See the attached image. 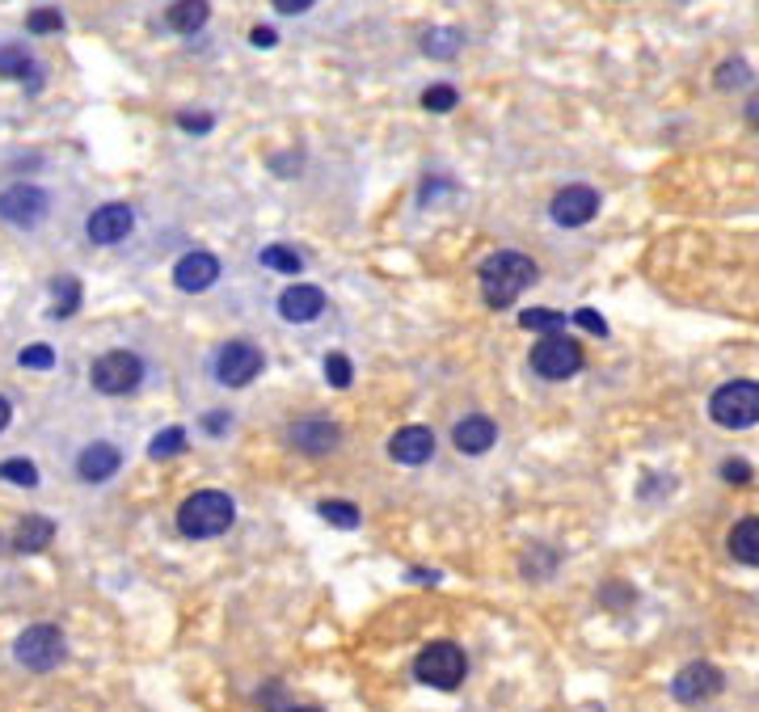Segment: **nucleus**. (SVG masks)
Wrapping results in <instances>:
<instances>
[{"label":"nucleus","mask_w":759,"mask_h":712,"mask_svg":"<svg viewBox=\"0 0 759 712\" xmlns=\"http://www.w3.org/2000/svg\"><path fill=\"white\" fill-rule=\"evenodd\" d=\"M9 418H13V405L0 397V430H9Z\"/></svg>","instance_id":"43"},{"label":"nucleus","mask_w":759,"mask_h":712,"mask_svg":"<svg viewBox=\"0 0 759 712\" xmlns=\"http://www.w3.org/2000/svg\"><path fill=\"white\" fill-rule=\"evenodd\" d=\"M271 4L283 13V18H295V13H308L316 0H271Z\"/></svg>","instance_id":"39"},{"label":"nucleus","mask_w":759,"mask_h":712,"mask_svg":"<svg viewBox=\"0 0 759 712\" xmlns=\"http://www.w3.org/2000/svg\"><path fill=\"white\" fill-rule=\"evenodd\" d=\"M461 105V93L452 89V84H431L426 93H422V110H431V114H447V110H456Z\"/></svg>","instance_id":"30"},{"label":"nucleus","mask_w":759,"mask_h":712,"mask_svg":"<svg viewBox=\"0 0 759 712\" xmlns=\"http://www.w3.org/2000/svg\"><path fill=\"white\" fill-rule=\"evenodd\" d=\"M18 363H21V367H30V372H47V367L55 363V350L39 342V346H26V350L18 355Z\"/></svg>","instance_id":"34"},{"label":"nucleus","mask_w":759,"mask_h":712,"mask_svg":"<svg viewBox=\"0 0 759 712\" xmlns=\"http://www.w3.org/2000/svg\"><path fill=\"white\" fill-rule=\"evenodd\" d=\"M519 325H524V329H532V334L553 337L557 329H566V316L553 313V308H527V313H519Z\"/></svg>","instance_id":"29"},{"label":"nucleus","mask_w":759,"mask_h":712,"mask_svg":"<svg viewBox=\"0 0 759 712\" xmlns=\"http://www.w3.org/2000/svg\"><path fill=\"white\" fill-rule=\"evenodd\" d=\"M316 515H321L325 523H334L337 531H355V527H358V519H363V515H358V506H355V502H337V498H330V502H321V506H316Z\"/></svg>","instance_id":"26"},{"label":"nucleus","mask_w":759,"mask_h":712,"mask_svg":"<svg viewBox=\"0 0 759 712\" xmlns=\"http://www.w3.org/2000/svg\"><path fill=\"white\" fill-rule=\"evenodd\" d=\"M63 653H68V641H63V632L55 624H30L13 641V658H18L26 671H39V674L55 671L63 662Z\"/></svg>","instance_id":"5"},{"label":"nucleus","mask_w":759,"mask_h":712,"mask_svg":"<svg viewBox=\"0 0 759 712\" xmlns=\"http://www.w3.org/2000/svg\"><path fill=\"white\" fill-rule=\"evenodd\" d=\"M26 77L39 84V77H34V55L26 47H18V42H4L0 47V81H26Z\"/></svg>","instance_id":"23"},{"label":"nucleus","mask_w":759,"mask_h":712,"mask_svg":"<svg viewBox=\"0 0 759 712\" xmlns=\"http://www.w3.org/2000/svg\"><path fill=\"white\" fill-rule=\"evenodd\" d=\"M325 313V292L313 287V283H295L287 292L279 295V316L292 321V325H304V321H316Z\"/></svg>","instance_id":"17"},{"label":"nucleus","mask_w":759,"mask_h":712,"mask_svg":"<svg viewBox=\"0 0 759 712\" xmlns=\"http://www.w3.org/2000/svg\"><path fill=\"white\" fill-rule=\"evenodd\" d=\"M51 292H55V308H51V316H72L77 308H81V278H72V274H63V278H55L51 283Z\"/></svg>","instance_id":"24"},{"label":"nucleus","mask_w":759,"mask_h":712,"mask_svg":"<svg viewBox=\"0 0 759 712\" xmlns=\"http://www.w3.org/2000/svg\"><path fill=\"white\" fill-rule=\"evenodd\" d=\"M140 379H144V363H140V355H131V350H110V355H102L93 367H89V384H93L98 393H105V397H126V393H135Z\"/></svg>","instance_id":"6"},{"label":"nucleus","mask_w":759,"mask_h":712,"mask_svg":"<svg viewBox=\"0 0 759 712\" xmlns=\"http://www.w3.org/2000/svg\"><path fill=\"white\" fill-rule=\"evenodd\" d=\"M388 456L397 464H405V468H418V464H426L435 456V430L431 426H405V430H397L388 439Z\"/></svg>","instance_id":"15"},{"label":"nucleus","mask_w":759,"mask_h":712,"mask_svg":"<svg viewBox=\"0 0 759 712\" xmlns=\"http://www.w3.org/2000/svg\"><path fill=\"white\" fill-rule=\"evenodd\" d=\"M26 30H30V34H55V30H63V13L60 9H34V13L26 18Z\"/></svg>","instance_id":"33"},{"label":"nucleus","mask_w":759,"mask_h":712,"mask_svg":"<svg viewBox=\"0 0 759 712\" xmlns=\"http://www.w3.org/2000/svg\"><path fill=\"white\" fill-rule=\"evenodd\" d=\"M709 418L726 430H747L759 421V384L756 379H730L709 397Z\"/></svg>","instance_id":"4"},{"label":"nucleus","mask_w":759,"mask_h":712,"mask_svg":"<svg viewBox=\"0 0 759 712\" xmlns=\"http://www.w3.org/2000/svg\"><path fill=\"white\" fill-rule=\"evenodd\" d=\"M468 674V658L456 641H431L414 662V679L435 688V692H456Z\"/></svg>","instance_id":"3"},{"label":"nucleus","mask_w":759,"mask_h":712,"mask_svg":"<svg viewBox=\"0 0 759 712\" xmlns=\"http://www.w3.org/2000/svg\"><path fill=\"white\" fill-rule=\"evenodd\" d=\"M232 519H236V502L224 489H199V494H190L186 502L178 506V531L190 536V540L224 536Z\"/></svg>","instance_id":"2"},{"label":"nucleus","mask_w":759,"mask_h":712,"mask_svg":"<svg viewBox=\"0 0 759 712\" xmlns=\"http://www.w3.org/2000/svg\"><path fill=\"white\" fill-rule=\"evenodd\" d=\"M178 126H182V131H194V135H208L211 126H215V119H211V114H178Z\"/></svg>","instance_id":"37"},{"label":"nucleus","mask_w":759,"mask_h":712,"mask_svg":"<svg viewBox=\"0 0 759 712\" xmlns=\"http://www.w3.org/2000/svg\"><path fill=\"white\" fill-rule=\"evenodd\" d=\"M262 350L253 346V342H224L220 350H215V379L224 384V388H245L253 379L262 376Z\"/></svg>","instance_id":"8"},{"label":"nucleus","mask_w":759,"mask_h":712,"mask_svg":"<svg viewBox=\"0 0 759 712\" xmlns=\"http://www.w3.org/2000/svg\"><path fill=\"white\" fill-rule=\"evenodd\" d=\"M548 215H553L557 228H583V224H590V220L599 215V190H590V186L557 190L553 203H548Z\"/></svg>","instance_id":"11"},{"label":"nucleus","mask_w":759,"mask_h":712,"mask_svg":"<svg viewBox=\"0 0 759 712\" xmlns=\"http://www.w3.org/2000/svg\"><path fill=\"white\" fill-rule=\"evenodd\" d=\"M211 18L208 0H173L165 9V26L173 34H199Z\"/></svg>","instance_id":"19"},{"label":"nucleus","mask_w":759,"mask_h":712,"mask_svg":"<svg viewBox=\"0 0 759 712\" xmlns=\"http://www.w3.org/2000/svg\"><path fill=\"white\" fill-rule=\"evenodd\" d=\"M186 430H182V426H169V430H161V435H156V439L148 443V456H152V460H169V456H182V451H186Z\"/></svg>","instance_id":"28"},{"label":"nucleus","mask_w":759,"mask_h":712,"mask_svg":"<svg viewBox=\"0 0 759 712\" xmlns=\"http://www.w3.org/2000/svg\"><path fill=\"white\" fill-rule=\"evenodd\" d=\"M726 548H730V557H735L738 566H759V515L738 519Z\"/></svg>","instance_id":"20"},{"label":"nucleus","mask_w":759,"mask_h":712,"mask_svg":"<svg viewBox=\"0 0 759 712\" xmlns=\"http://www.w3.org/2000/svg\"><path fill=\"white\" fill-rule=\"evenodd\" d=\"M461 47H464V34L456 26H431L422 34V55H431V60H456Z\"/></svg>","instance_id":"22"},{"label":"nucleus","mask_w":759,"mask_h":712,"mask_svg":"<svg viewBox=\"0 0 759 712\" xmlns=\"http://www.w3.org/2000/svg\"><path fill=\"white\" fill-rule=\"evenodd\" d=\"M292 447L304 451V456H313V460H321V456H330V451L342 447V426L330 418H300L292 426Z\"/></svg>","instance_id":"13"},{"label":"nucleus","mask_w":759,"mask_h":712,"mask_svg":"<svg viewBox=\"0 0 759 712\" xmlns=\"http://www.w3.org/2000/svg\"><path fill=\"white\" fill-rule=\"evenodd\" d=\"M325 379H330V388H351V379H355L351 358H346V355H325Z\"/></svg>","instance_id":"32"},{"label":"nucleus","mask_w":759,"mask_h":712,"mask_svg":"<svg viewBox=\"0 0 759 712\" xmlns=\"http://www.w3.org/2000/svg\"><path fill=\"white\" fill-rule=\"evenodd\" d=\"M287 712H321V709H287Z\"/></svg>","instance_id":"44"},{"label":"nucleus","mask_w":759,"mask_h":712,"mask_svg":"<svg viewBox=\"0 0 759 712\" xmlns=\"http://www.w3.org/2000/svg\"><path fill=\"white\" fill-rule=\"evenodd\" d=\"M257 262H262L266 271H279V274H300V271H304V257H300L292 245H266Z\"/></svg>","instance_id":"25"},{"label":"nucleus","mask_w":759,"mask_h":712,"mask_svg":"<svg viewBox=\"0 0 759 712\" xmlns=\"http://www.w3.org/2000/svg\"><path fill=\"white\" fill-rule=\"evenodd\" d=\"M47 190L30 186V182H18V186L0 190V220L13 224V228H39L47 220Z\"/></svg>","instance_id":"9"},{"label":"nucleus","mask_w":759,"mask_h":712,"mask_svg":"<svg viewBox=\"0 0 759 712\" xmlns=\"http://www.w3.org/2000/svg\"><path fill=\"white\" fill-rule=\"evenodd\" d=\"M131 228H135V211L126 203H105L84 220V236L93 245H119V241L131 236Z\"/></svg>","instance_id":"12"},{"label":"nucleus","mask_w":759,"mask_h":712,"mask_svg":"<svg viewBox=\"0 0 759 712\" xmlns=\"http://www.w3.org/2000/svg\"><path fill=\"white\" fill-rule=\"evenodd\" d=\"M477 278H482V295H485V304H489V308H510V304H515V299H519V295L540 278V271H536V262H532L527 253L498 250L482 262Z\"/></svg>","instance_id":"1"},{"label":"nucleus","mask_w":759,"mask_h":712,"mask_svg":"<svg viewBox=\"0 0 759 712\" xmlns=\"http://www.w3.org/2000/svg\"><path fill=\"white\" fill-rule=\"evenodd\" d=\"M0 481L34 489L39 485V468H34V460H26V456H9V460H0Z\"/></svg>","instance_id":"27"},{"label":"nucleus","mask_w":759,"mask_h":712,"mask_svg":"<svg viewBox=\"0 0 759 712\" xmlns=\"http://www.w3.org/2000/svg\"><path fill=\"white\" fill-rule=\"evenodd\" d=\"M747 81H751V63L747 60H726L714 77V84L717 89H726V93H730V89H742Z\"/></svg>","instance_id":"31"},{"label":"nucleus","mask_w":759,"mask_h":712,"mask_svg":"<svg viewBox=\"0 0 759 712\" xmlns=\"http://www.w3.org/2000/svg\"><path fill=\"white\" fill-rule=\"evenodd\" d=\"M721 477H726L730 485H747V481H751V464H747V460H726V464H721Z\"/></svg>","instance_id":"38"},{"label":"nucleus","mask_w":759,"mask_h":712,"mask_svg":"<svg viewBox=\"0 0 759 712\" xmlns=\"http://www.w3.org/2000/svg\"><path fill=\"white\" fill-rule=\"evenodd\" d=\"M574 325H583V329L595 337H608V321L595 313V308H578V313H574Z\"/></svg>","instance_id":"36"},{"label":"nucleus","mask_w":759,"mask_h":712,"mask_svg":"<svg viewBox=\"0 0 759 712\" xmlns=\"http://www.w3.org/2000/svg\"><path fill=\"white\" fill-rule=\"evenodd\" d=\"M452 443H456V451H464V456H485L498 443V426H494V418H485V414H468V418L456 421Z\"/></svg>","instance_id":"18"},{"label":"nucleus","mask_w":759,"mask_h":712,"mask_svg":"<svg viewBox=\"0 0 759 712\" xmlns=\"http://www.w3.org/2000/svg\"><path fill=\"white\" fill-rule=\"evenodd\" d=\"M119 468H123V451H119L114 443L98 439V443H89L81 456H77V477H81V481H89V485L110 481Z\"/></svg>","instance_id":"16"},{"label":"nucleus","mask_w":759,"mask_h":712,"mask_svg":"<svg viewBox=\"0 0 759 712\" xmlns=\"http://www.w3.org/2000/svg\"><path fill=\"white\" fill-rule=\"evenodd\" d=\"M51 540H55V523H51L47 515H26L18 523L13 548H18V552H42V548H51Z\"/></svg>","instance_id":"21"},{"label":"nucleus","mask_w":759,"mask_h":712,"mask_svg":"<svg viewBox=\"0 0 759 712\" xmlns=\"http://www.w3.org/2000/svg\"><path fill=\"white\" fill-rule=\"evenodd\" d=\"M721 688H726V674L717 671L714 662H688L671 679V695L679 704H705V700L721 695Z\"/></svg>","instance_id":"10"},{"label":"nucleus","mask_w":759,"mask_h":712,"mask_svg":"<svg viewBox=\"0 0 759 712\" xmlns=\"http://www.w3.org/2000/svg\"><path fill=\"white\" fill-rule=\"evenodd\" d=\"M532 372L545 379H569L583 372V346L578 342H569L566 334H553V337H540L536 346H532Z\"/></svg>","instance_id":"7"},{"label":"nucleus","mask_w":759,"mask_h":712,"mask_svg":"<svg viewBox=\"0 0 759 712\" xmlns=\"http://www.w3.org/2000/svg\"><path fill=\"white\" fill-rule=\"evenodd\" d=\"M229 426H232V418L224 414V409H215V414H208V418H203V430H208V435H224Z\"/></svg>","instance_id":"40"},{"label":"nucleus","mask_w":759,"mask_h":712,"mask_svg":"<svg viewBox=\"0 0 759 712\" xmlns=\"http://www.w3.org/2000/svg\"><path fill=\"white\" fill-rule=\"evenodd\" d=\"M250 42H253V47H274V42H279V34H274L271 26H253Z\"/></svg>","instance_id":"41"},{"label":"nucleus","mask_w":759,"mask_h":712,"mask_svg":"<svg viewBox=\"0 0 759 712\" xmlns=\"http://www.w3.org/2000/svg\"><path fill=\"white\" fill-rule=\"evenodd\" d=\"M632 599H637V590L625 587V582H608V587H599V603H604V608H629Z\"/></svg>","instance_id":"35"},{"label":"nucleus","mask_w":759,"mask_h":712,"mask_svg":"<svg viewBox=\"0 0 759 712\" xmlns=\"http://www.w3.org/2000/svg\"><path fill=\"white\" fill-rule=\"evenodd\" d=\"M215 278H220V257L208 250L182 253L178 266H173V283H178L182 292H208Z\"/></svg>","instance_id":"14"},{"label":"nucleus","mask_w":759,"mask_h":712,"mask_svg":"<svg viewBox=\"0 0 759 712\" xmlns=\"http://www.w3.org/2000/svg\"><path fill=\"white\" fill-rule=\"evenodd\" d=\"M742 114H747V123H751V126L759 131V93L751 98V102H747V110H742Z\"/></svg>","instance_id":"42"}]
</instances>
